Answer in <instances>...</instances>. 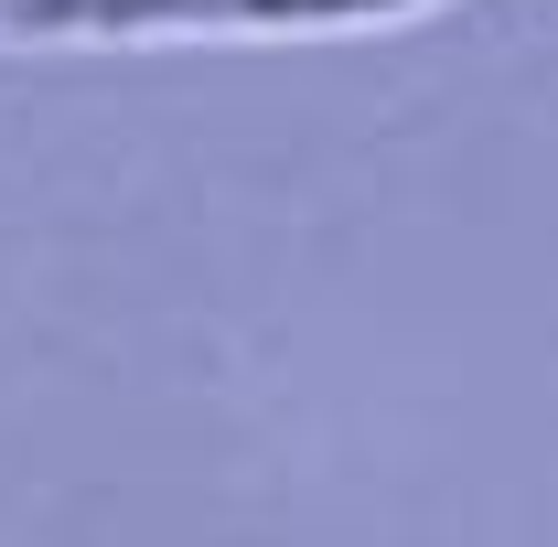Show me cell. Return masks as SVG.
Wrapping results in <instances>:
<instances>
[{
	"label": "cell",
	"mask_w": 558,
	"mask_h": 547,
	"mask_svg": "<svg viewBox=\"0 0 558 547\" xmlns=\"http://www.w3.org/2000/svg\"><path fill=\"white\" fill-rule=\"evenodd\" d=\"M365 11H409V0H75V22L97 33H140V22H183V33H323V22H365Z\"/></svg>",
	"instance_id": "6da1fadb"
}]
</instances>
